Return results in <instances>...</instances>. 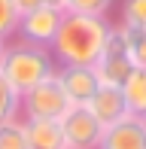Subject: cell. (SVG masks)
Listing matches in <instances>:
<instances>
[{"mask_svg":"<svg viewBox=\"0 0 146 149\" xmlns=\"http://www.w3.org/2000/svg\"><path fill=\"white\" fill-rule=\"evenodd\" d=\"M12 3H15V9L22 12H31V9H37V6H43V0H12Z\"/></svg>","mask_w":146,"mask_h":149,"instance_id":"obj_18","label":"cell"},{"mask_svg":"<svg viewBox=\"0 0 146 149\" xmlns=\"http://www.w3.org/2000/svg\"><path fill=\"white\" fill-rule=\"evenodd\" d=\"M0 149H31V146H28V134H24V122H22V119L0 122Z\"/></svg>","mask_w":146,"mask_h":149,"instance_id":"obj_13","label":"cell"},{"mask_svg":"<svg viewBox=\"0 0 146 149\" xmlns=\"http://www.w3.org/2000/svg\"><path fill=\"white\" fill-rule=\"evenodd\" d=\"M70 97L64 94L58 76L46 79V82L34 85L31 91L22 94V119H52V122H61L70 113Z\"/></svg>","mask_w":146,"mask_h":149,"instance_id":"obj_4","label":"cell"},{"mask_svg":"<svg viewBox=\"0 0 146 149\" xmlns=\"http://www.w3.org/2000/svg\"><path fill=\"white\" fill-rule=\"evenodd\" d=\"M134 70V61H131V49H128V28L125 24H113L107 33V43L104 52L95 64V73L101 79V85H113V88H122L125 79Z\"/></svg>","mask_w":146,"mask_h":149,"instance_id":"obj_3","label":"cell"},{"mask_svg":"<svg viewBox=\"0 0 146 149\" xmlns=\"http://www.w3.org/2000/svg\"><path fill=\"white\" fill-rule=\"evenodd\" d=\"M22 122H24V134H28L31 149H67L64 134H61V122H52V119H22Z\"/></svg>","mask_w":146,"mask_h":149,"instance_id":"obj_10","label":"cell"},{"mask_svg":"<svg viewBox=\"0 0 146 149\" xmlns=\"http://www.w3.org/2000/svg\"><path fill=\"white\" fill-rule=\"evenodd\" d=\"M125 104H128L131 116H146V67H134L131 76L122 85Z\"/></svg>","mask_w":146,"mask_h":149,"instance_id":"obj_11","label":"cell"},{"mask_svg":"<svg viewBox=\"0 0 146 149\" xmlns=\"http://www.w3.org/2000/svg\"><path fill=\"white\" fill-rule=\"evenodd\" d=\"M0 73L24 94V91L34 88V85L55 76L58 61L52 55V49H46V46H31V43H22V40H9L3 46Z\"/></svg>","mask_w":146,"mask_h":149,"instance_id":"obj_2","label":"cell"},{"mask_svg":"<svg viewBox=\"0 0 146 149\" xmlns=\"http://www.w3.org/2000/svg\"><path fill=\"white\" fill-rule=\"evenodd\" d=\"M22 119V91L0 73V122Z\"/></svg>","mask_w":146,"mask_h":149,"instance_id":"obj_12","label":"cell"},{"mask_svg":"<svg viewBox=\"0 0 146 149\" xmlns=\"http://www.w3.org/2000/svg\"><path fill=\"white\" fill-rule=\"evenodd\" d=\"M43 6H49V9H55V12H64L67 9V0H43Z\"/></svg>","mask_w":146,"mask_h":149,"instance_id":"obj_19","label":"cell"},{"mask_svg":"<svg viewBox=\"0 0 146 149\" xmlns=\"http://www.w3.org/2000/svg\"><path fill=\"white\" fill-rule=\"evenodd\" d=\"M58 82H61L64 94L70 97L73 107H85L95 91L101 88V79H97L95 67H76V64H67V67H58Z\"/></svg>","mask_w":146,"mask_h":149,"instance_id":"obj_7","label":"cell"},{"mask_svg":"<svg viewBox=\"0 0 146 149\" xmlns=\"http://www.w3.org/2000/svg\"><path fill=\"white\" fill-rule=\"evenodd\" d=\"M113 24L107 18H95V15H76V12H64L58 33L52 40V55H55L58 67H95L97 58L104 52L107 33Z\"/></svg>","mask_w":146,"mask_h":149,"instance_id":"obj_1","label":"cell"},{"mask_svg":"<svg viewBox=\"0 0 146 149\" xmlns=\"http://www.w3.org/2000/svg\"><path fill=\"white\" fill-rule=\"evenodd\" d=\"M18 18H22V12L15 9V3L12 0H0V43H9L15 37Z\"/></svg>","mask_w":146,"mask_h":149,"instance_id":"obj_14","label":"cell"},{"mask_svg":"<svg viewBox=\"0 0 146 149\" xmlns=\"http://www.w3.org/2000/svg\"><path fill=\"white\" fill-rule=\"evenodd\" d=\"M85 107H88V113L101 122L104 128L116 125L119 119L128 116V104H125L122 88H113V85H101V88L95 91V97H91Z\"/></svg>","mask_w":146,"mask_h":149,"instance_id":"obj_9","label":"cell"},{"mask_svg":"<svg viewBox=\"0 0 146 149\" xmlns=\"http://www.w3.org/2000/svg\"><path fill=\"white\" fill-rule=\"evenodd\" d=\"M3 46H6V43H0V58H3Z\"/></svg>","mask_w":146,"mask_h":149,"instance_id":"obj_20","label":"cell"},{"mask_svg":"<svg viewBox=\"0 0 146 149\" xmlns=\"http://www.w3.org/2000/svg\"><path fill=\"white\" fill-rule=\"evenodd\" d=\"M113 0H67L64 12H76V15H95V18H107Z\"/></svg>","mask_w":146,"mask_h":149,"instance_id":"obj_15","label":"cell"},{"mask_svg":"<svg viewBox=\"0 0 146 149\" xmlns=\"http://www.w3.org/2000/svg\"><path fill=\"white\" fill-rule=\"evenodd\" d=\"M61 15H64V12H55V9H49V6H37V9L24 12V15L18 18L15 37L22 40V43L46 46V49H52V40H55V33H58Z\"/></svg>","mask_w":146,"mask_h":149,"instance_id":"obj_6","label":"cell"},{"mask_svg":"<svg viewBox=\"0 0 146 149\" xmlns=\"http://www.w3.org/2000/svg\"><path fill=\"white\" fill-rule=\"evenodd\" d=\"M128 49L134 67H146V28H128Z\"/></svg>","mask_w":146,"mask_h":149,"instance_id":"obj_17","label":"cell"},{"mask_svg":"<svg viewBox=\"0 0 146 149\" xmlns=\"http://www.w3.org/2000/svg\"><path fill=\"white\" fill-rule=\"evenodd\" d=\"M61 134L67 149H97L104 125L88 113V107H70V113L61 119Z\"/></svg>","mask_w":146,"mask_h":149,"instance_id":"obj_5","label":"cell"},{"mask_svg":"<svg viewBox=\"0 0 146 149\" xmlns=\"http://www.w3.org/2000/svg\"><path fill=\"white\" fill-rule=\"evenodd\" d=\"M97 149H146V122L143 116H125L116 125L104 128Z\"/></svg>","mask_w":146,"mask_h":149,"instance_id":"obj_8","label":"cell"},{"mask_svg":"<svg viewBox=\"0 0 146 149\" xmlns=\"http://www.w3.org/2000/svg\"><path fill=\"white\" fill-rule=\"evenodd\" d=\"M143 122H146V116H143Z\"/></svg>","mask_w":146,"mask_h":149,"instance_id":"obj_21","label":"cell"},{"mask_svg":"<svg viewBox=\"0 0 146 149\" xmlns=\"http://www.w3.org/2000/svg\"><path fill=\"white\" fill-rule=\"evenodd\" d=\"M122 24L146 28V0H122Z\"/></svg>","mask_w":146,"mask_h":149,"instance_id":"obj_16","label":"cell"}]
</instances>
